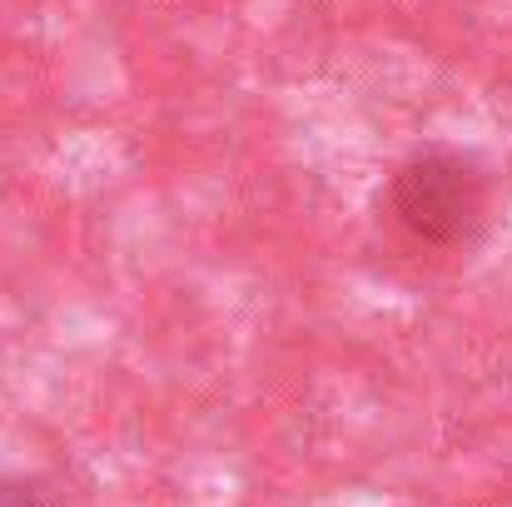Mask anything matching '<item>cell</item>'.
Wrapping results in <instances>:
<instances>
[{"instance_id":"6da1fadb","label":"cell","mask_w":512,"mask_h":507,"mask_svg":"<svg viewBox=\"0 0 512 507\" xmlns=\"http://www.w3.org/2000/svg\"><path fill=\"white\" fill-rule=\"evenodd\" d=\"M493 179L463 150H413L388 179V214L428 249H463L488 229Z\"/></svg>"},{"instance_id":"7a4b0ae2","label":"cell","mask_w":512,"mask_h":507,"mask_svg":"<svg viewBox=\"0 0 512 507\" xmlns=\"http://www.w3.org/2000/svg\"><path fill=\"white\" fill-rule=\"evenodd\" d=\"M0 507H65L60 493L25 473H0Z\"/></svg>"}]
</instances>
